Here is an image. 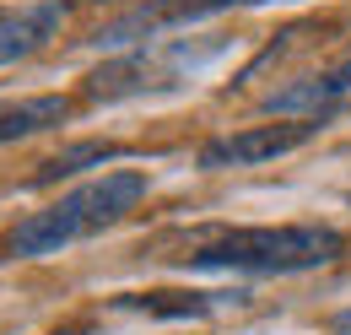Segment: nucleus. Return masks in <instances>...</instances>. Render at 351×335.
<instances>
[{
    "mask_svg": "<svg viewBox=\"0 0 351 335\" xmlns=\"http://www.w3.org/2000/svg\"><path fill=\"white\" fill-rule=\"evenodd\" d=\"M238 308L243 292H125L114 297V308H130V314H152V319H206V314H221V308Z\"/></svg>",
    "mask_w": 351,
    "mask_h": 335,
    "instance_id": "8",
    "label": "nucleus"
},
{
    "mask_svg": "<svg viewBox=\"0 0 351 335\" xmlns=\"http://www.w3.org/2000/svg\"><path fill=\"white\" fill-rule=\"evenodd\" d=\"M65 0H38V5H16V11H0V65H16L27 54H38L60 22H65Z\"/></svg>",
    "mask_w": 351,
    "mask_h": 335,
    "instance_id": "7",
    "label": "nucleus"
},
{
    "mask_svg": "<svg viewBox=\"0 0 351 335\" xmlns=\"http://www.w3.org/2000/svg\"><path fill=\"white\" fill-rule=\"evenodd\" d=\"M249 5H270V0H146V5H130L125 16L103 22L87 43H97V49H135V43H146V38H162L168 27H195L206 16L249 11Z\"/></svg>",
    "mask_w": 351,
    "mask_h": 335,
    "instance_id": "4",
    "label": "nucleus"
},
{
    "mask_svg": "<svg viewBox=\"0 0 351 335\" xmlns=\"http://www.w3.org/2000/svg\"><path fill=\"white\" fill-rule=\"evenodd\" d=\"M146 189H152V178H146L141 168H108V173H97L87 184H76L71 195H60L49 211L22 216V222L11 227V238H5V254H16V259H44V254L71 249V244L92 238V233L125 222V216L146 200Z\"/></svg>",
    "mask_w": 351,
    "mask_h": 335,
    "instance_id": "1",
    "label": "nucleus"
},
{
    "mask_svg": "<svg viewBox=\"0 0 351 335\" xmlns=\"http://www.w3.org/2000/svg\"><path fill=\"white\" fill-rule=\"evenodd\" d=\"M346 238L319 222H292V227H232L189 254H178L189 270H227V276H298L341 259Z\"/></svg>",
    "mask_w": 351,
    "mask_h": 335,
    "instance_id": "2",
    "label": "nucleus"
},
{
    "mask_svg": "<svg viewBox=\"0 0 351 335\" xmlns=\"http://www.w3.org/2000/svg\"><path fill=\"white\" fill-rule=\"evenodd\" d=\"M324 130V119H287V125H249V130H232V135H211L200 146V168H254V163H270V157H287L308 146L313 135Z\"/></svg>",
    "mask_w": 351,
    "mask_h": 335,
    "instance_id": "5",
    "label": "nucleus"
},
{
    "mask_svg": "<svg viewBox=\"0 0 351 335\" xmlns=\"http://www.w3.org/2000/svg\"><path fill=\"white\" fill-rule=\"evenodd\" d=\"M125 146L119 141H76V146H60L49 163H38V173L27 178L33 189H49L54 178H71V173H87V168H103V163H119Z\"/></svg>",
    "mask_w": 351,
    "mask_h": 335,
    "instance_id": "10",
    "label": "nucleus"
},
{
    "mask_svg": "<svg viewBox=\"0 0 351 335\" xmlns=\"http://www.w3.org/2000/svg\"><path fill=\"white\" fill-rule=\"evenodd\" d=\"M346 97H351V60L335 65V71H319V76H303V82L270 92L265 108L270 114H287V119H330Z\"/></svg>",
    "mask_w": 351,
    "mask_h": 335,
    "instance_id": "6",
    "label": "nucleus"
},
{
    "mask_svg": "<svg viewBox=\"0 0 351 335\" xmlns=\"http://www.w3.org/2000/svg\"><path fill=\"white\" fill-rule=\"evenodd\" d=\"M65 119H71V97H60V92L11 97V103H0V146L5 141H27V135H44V130L65 125Z\"/></svg>",
    "mask_w": 351,
    "mask_h": 335,
    "instance_id": "9",
    "label": "nucleus"
},
{
    "mask_svg": "<svg viewBox=\"0 0 351 335\" xmlns=\"http://www.w3.org/2000/svg\"><path fill=\"white\" fill-rule=\"evenodd\" d=\"M221 54H227V38H146L135 49H119V60L97 65L87 76V97L114 103V97H135V92H168V86L200 76Z\"/></svg>",
    "mask_w": 351,
    "mask_h": 335,
    "instance_id": "3",
    "label": "nucleus"
},
{
    "mask_svg": "<svg viewBox=\"0 0 351 335\" xmlns=\"http://www.w3.org/2000/svg\"><path fill=\"white\" fill-rule=\"evenodd\" d=\"M335 330H341V335H351V308H346V314H335Z\"/></svg>",
    "mask_w": 351,
    "mask_h": 335,
    "instance_id": "11",
    "label": "nucleus"
}]
</instances>
